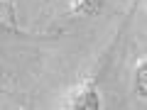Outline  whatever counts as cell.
<instances>
[{
	"label": "cell",
	"instance_id": "obj_1",
	"mask_svg": "<svg viewBox=\"0 0 147 110\" xmlns=\"http://www.w3.org/2000/svg\"><path fill=\"white\" fill-rule=\"evenodd\" d=\"M66 105L74 110H98L100 108V98L96 93V83L91 78L76 83L66 95Z\"/></svg>",
	"mask_w": 147,
	"mask_h": 110
},
{
	"label": "cell",
	"instance_id": "obj_2",
	"mask_svg": "<svg viewBox=\"0 0 147 110\" xmlns=\"http://www.w3.org/2000/svg\"><path fill=\"white\" fill-rule=\"evenodd\" d=\"M103 3L105 0H71V12L74 15H98L103 10Z\"/></svg>",
	"mask_w": 147,
	"mask_h": 110
},
{
	"label": "cell",
	"instance_id": "obj_4",
	"mask_svg": "<svg viewBox=\"0 0 147 110\" xmlns=\"http://www.w3.org/2000/svg\"><path fill=\"white\" fill-rule=\"evenodd\" d=\"M0 3H5V5L10 7V12H12V3H15V0H0Z\"/></svg>",
	"mask_w": 147,
	"mask_h": 110
},
{
	"label": "cell",
	"instance_id": "obj_3",
	"mask_svg": "<svg viewBox=\"0 0 147 110\" xmlns=\"http://www.w3.org/2000/svg\"><path fill=\"white\" fill-rule=\"evenodd\" d=\"M135 91L142 100L147 98V61H137V68H135Z\"/></svg>",
	"mask_w": 147,
	"mask_h": 110
}]
</instances>
